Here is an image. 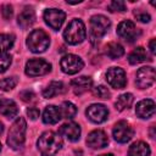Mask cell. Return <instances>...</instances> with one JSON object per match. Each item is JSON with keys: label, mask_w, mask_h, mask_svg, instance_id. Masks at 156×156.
Listing matches in <instances>:
<instances>
[{"label": "cell", "mask_w": 156, "mask_h": 156, "mask_svg": "<svg viewBox=\"0 0 156 156\" xmlns=\"http://www.w3.org/2000/svg\"><path fill=\"white\" fill-rule=\"evenodd\" d=\"M87 117L94 123H102L108 117V110L102 104H93L85 111Z\"/></svg>", "instance_id": "7c38bea8"}, {"label": "cell", "mask_w": 156, "mask_h": 156, "mask_svg": "<svg viewBox=\"0 0 156 156\" xmlns=\"http://www.w3.org/2000/svg\"><path fill=\"white\" fill-rule=\"evenodd\" d=\"M60 112H61V117L71 119L77 115V107L71 101H63L60 106Z\"/></svg>", "instance_id": "484cf974"}, {"label": "cell", "mask_w": 156, "mask_h": 156, "mask_svg": "<svg viewBox=\"0 0 156 156\" xmlns=\"http://www.w3.org/2000/svg\"><path fill=\"white\" fill-rule=\"evenodd\" d=\"M155 68L151 66H145L138 69L136 76H135V84L140 89H146L150 88L155 83Z\"/></svg>", "instance_id": "ba28073f"}, {"label": "cell", "mask_w": 156, "mask_h": 156, "mask_svg": "<svg viewBox=\"0 0 156 156\" xmlns=\"http://www.w3.org/2000/svg\"><path fill=\"white\" fill-rule=\"evenodd\" d=\"M107 83L115 89H123L127 84L126 72L121 67H111L106 72Z\"/></svg>", "instance_id": "8fae6325"}, {"label": "cell", "mask_w": 156, "mask_h": 156, "mask_svg": "<svg viewBox=\"0 0 156 156\" xmlns=\"http://www.w3.org/2000/svg\"><path fill=\"white\" fill-rule=\"evenodd\" d=\"M93 94L96 96V98H100V99H108L110 98V90L105 87V85H99V87H95L93 89Z\"/></svg>", "instance_id": "f1b7e54d"}, {"label": "cell", "mask_w": 156, "mask_h": 156, "mask_svg": "<svg viewBox=\"0 0 156 156\" xmlns=\"http://www.w3.org/2000/svg\"><path fill=\"white\" fill-rule=\"evenodd\" d=\"M108 9H110V11H112V12H113V11L123 12V11H126V4H124V1H121V0H113V1L110 2Z\"/></svg>", "instance_id": "4dcf8cb0"}, {"label": "cell", "mask_w": 156, "mask_h": 156, "mask_svg": "<svg viewBox=\"0 0 156 156\" xmlns=\"http://www.w3.org/2000/svg\"><path fill=\"white\" fill-rule=\"evenodd\" d=\"M12 62V57L9 54H0V73L5 72Z\"/></svg>", "instance_id": "f546056e"}, {"label": "cell", "mask_w": 156, "mask_h": 156, "mask_svg": "<svg viewBox=\"0 0 156 156\" xmlns=\"http://www.w3.org/2000/svg\"><path fill=\"white\" fill-rule=\"evenodd\" d=\"M135 113L138 117L146 119L155 115V101L152 99H145L136 104Z\"/></svg>", "instance_id": "2e32d148"}, {"label": "cell", "mask_w": 156, "mask_h": 156, "mask_svg": "<svg viewBox=\"0 0 156 156\" xmlns=\"http://www.w3.org/2000/svg\"><path fill=\"white\" fill-rule=\"evenodd\" d=\"M150 146L144 141H135L129 146L128 156H150Z\"/></svg>", "instance_id": "7402d4cb"}, {"label": "cell", "mask_w": 156, "mask_h": 156, "mask_svg": "<svg viewBox=\"0 0 156 156\" xmlns=\"http://www.w3.org/2000/svg\"><path fill=\"white\" fill-rule=\"evenodd\" d=\"M27 46L34 54L44 52L50 45V38L43 29H34L27 37Z\"/></svg>", "instance_id": "277c9868"}, {"label": "cell", "mask_w": 156, "mask_h": 156, "mask_svg": "<svg viewBox=\"0 0 156 156\" xmlns=\"http://www.w3.org/2000/svg\"><path fill=\"white\" fill-rule=\"evenodd\" d=\"M112 135H113L115 140L118 143H122V144L128 143L134 135V129L128 122L119 121L115 124V127L112 129Z\"/></svg>", "instance_id": "9c48e42d"}, {"label": "cell", "mask_w": 156, "mask_h": 156, "mask_svg": "<svg viewBox=\"0 0 156 156\" xmlns=\"http://www.w3.org/2000/svg\"><path fill=\"white\" fill-rule=\"evenodd\" d=\"M154 129H155V126H151V138H155V133H154Z\"/></svg>", "instance_id": "8d00e7d4"}, {"label": "cell", "mask_w": 156, "mask_h": 156, "mask_svg": "<svg viewBox=\"0 0 156 156\" xmlns=\"http://www.w3.org/2000/svg\"><path fill=\"white\" fill-rule=\"evenodd\" d=\"M93 85V79L87 76H80L71 80V88L76 95H80L88 91Z\"/></svg>", "instance_id": "e0dca14e"}, {"label": "cell", "mask_w": 156, "mask_h": 156, "mask_svg": "<svg viewBox=\"0 0 156 156\" xmlns=\"http://www.w3.org/2000/svg\"><path fill=\"white\" fill-rule=\"evenodd\" d=\"M63 38L66 43L71 45H77L84 41V39L87 38V29L83 21L78 18L72 20L63 30Z\"/></svg>", "instance_id": "3957f363"}, {"label": "cell", "mask_w": 156, "mask_h": 156, "mask_svg": "<svg viewBox=\"0 0 156 156\" xmlns=\"http://www.w3.org/2000/svg\"><path fill=\"white\" fill-rule=\"evenodd\" d=\"M20 96L23 101H32L34 98V93L32 90H23L20 93Z\"/></svg>", "instance_id": "d6a6232c"}, {"label": "cell", "mask_w": 156, "mask_h": 156, "mask_svg": "<svg viewBox=\"0 0 156 156\" xmlns=\"http://www.w3.org/2000/svg\"><path fill=\"white\" fill-rule=\"evenodd\" d=\"M39 110L38 108H35V107H29V108H27V116L30 118V119H37L38 117H39Z\"/></svg>", "instance_id": "836d02e7"}, {"label": "cell", "mask_w": 156, "mask_h": 156, "mask_svg": "<svg viewBox=\"0 0 156 156\" xmlns=\"http://www.w3.org/2000/svg\"><path fill=\"white\" fill-rule=\"evenodd\" d=\"M18 83V78L17 77H7L0 80V90L2 91H9L11 89H13Z\"/></svg>", "instance_id": "83f0119b"}, {"label": "cell", "mask_w": 156, "mask_h": 156, "mask_svg": "<svg viewBox=\"0 0 156 156\" xmlns=\"http://www.w3.org/2000/svg\"><path fill=\"white\" fill-rule=\"evenodd\" d=\"M99 156H113L112 154H104V155H99Z\"/></svg>", "instance_id": "f35d334b"}, {"label": "cell", "mask_w": 156, "mask_h": 156, "mask_svg": "<svg viewBox=\"0 0 156 156\" xmlns=\"http://www.w3.org/2000/svg\"><path fill=\"white\" fill-rule=\"evenodd\" d=\"M15 43V37L10 34H0V54H6Z\"/></svg>", "instance_id": "4316f807"}, {"label": "cell", "mask_w": 156, "mask_h": 156, "mask_svg": "<svg viewBox=\"0 0 156 156\" xmlns=\"http://www.w3.org/2000/svg\"><path fill=\"white\" fill-rule=\"evenodd\" d=\"M80 133H82V130H80L79 124H77L74 122L65 123L58 129V134L65 136L69 141H78L80 138Z\"/></svg>", "instance_id": "5bb4252c"}, {"label": "cell", "mask_w": 156, "mask_h": 156, "mask_svg": "<svg viewBox=\"0 0 156 156\" xmlns=\"http://www.w3.org/2000/svg\"><path fill=\"white\" fill-rule=\"evenodd\" d=\"M51 71V63L43 58H30L26 63L24 72L29 77H39Z\"/></svg>", "instance_id": "8992f818"}, {"label": "cell", "mask_w": 156, "mask_h": 156, "mask_svg": "<svg viewBox=\"0 0 156 156\" xmlns=\"http://www.w3.org/2000/svg\"><path fill=\"white\" fill-rule=\"evenodd\" d=\"M1 13H2V17H4L5 20H10V18L12 17V15H13L12 6L9 5V4L2 5V7H1Z\"/></svg>", "instance_id": "1f68e13d"}, {"label": "cell", "mask_w": 156, "mask_h": 156, "mask_svg": "<svg viewBox=\"0 0 156 156\" xmlns=\"http://www.w3.org/2000/svg\"><path fill=\"white\" fill-rule=\"evenodd\" d=\"M108 144V138L104 130L95 129L90 132L87 136V145L91 149H102L107 146Z\"/></svg>", "instance_id": "4fadbf2b"}, {"label": "cell", "mask_w": 156, "mask_h": 156, "mask_svg": "<svg viewBox=\"0 0 156 156\" xmlns=\"http://www.w3.org/2000/svg\"><path fill=\"white\" fill-rule=\"evenodd\" d=\"M0 151H1V143H0Z\"/></svg>", "instance_id": "ab89813d"}, {"label": "cell", "mask_w": 156, "mask_h": 156, "mask_svg": "<svg viewBox=\"0 0 156 156\" xmlns=\"http://www.w3.org/2000/svg\"><path fill=\"white\" fill-rule=\"evenodd\" d=\"M2 132H4V124H2L1 122H0V134H1Z\"/></svg>", "instance_id": "74e56055"}, {"label": "cell", "mask_w": 156, "mask_h": 156, "mask_svg": "<svg viewBox=\"0 0 156 156\" xmlns=\"http://www.w3.org/2000/svg\"><path fill=\"white\" fill-rule=\"evenodd\" d=\"M135 17L140 21V22H143V23H147L149 21H150V15L149 13H146V12H135Z\"/></svg>", "instance_id": "e575fe53"}, {"label": "cell", "mask_w": 156, "mask_h": 156, "mask_svg": "<svg viewBox=\"0 0 156 156\" xmlns=\"http://www.w3.org/2000/svg\"><path fill=\"white\" fill-rule=\"evenodd\" d=\"M27 123L23 117H18L9 129L7 134V145L13 150H21L26 140Z\"/></svg>", "instance_id": "7a4b0ae2"}, {"label": "cell", "mask_w": 156, "mask_h": 156, "mask_svg": "<svg viewBox=\"0 0 156 156\" xmlns=\"http://www.w3.org/2000/svg\"><path fill=\"white\" fill-rule=\"evenodd\" d=\"M133 101H134L133 94H130V93H124V94H122V95H119V96L117 98V100H116V102H115L116 110L123 111V110H126V108H129V107L132 106Z\"/></svg>", "instance_id": "603a6c76"}, {"label": "cell", "mask_w": 156, "mask_h": 156, "mask_svg": "<svg viewBox=\"0 0 156 156\" xmlns=\"http://www.w3.org/2000/svg\"><path fill=\"white\" fill-rule=\"evenodd\" d=\"M0 113L7 118H15L18 115L17 104L11 99L0 98Z\"/></svg>", "instance_id": "ac0fdd59"}, {"label": "cell", "mask_w": 156, "mask_h": 156, "mask_svg": "<svg viewBox=\"0 0 156 156\" xmlns=\"http://www.w3.org/2000/svg\"><path fill=\"white\" fill-rule=\"evenodd\" d=\"M66 91V88H65V84L62 82H57V80H54L51 82L44 90H43V96L45 99H51L56 95H60L62 93Z\"/></svg>", "instance_id": "44dd1931"}, {"label": "cell", "mask_w": 156, "mask_h": 156, "mask_svg": "<svg viewBox=\"0 0 156 156\" xmlns=\"http://www.w3.org/2000/svg\"><path fill=\"white\" fill-rule=\"evenodd\" d=\"M117 34L119 38L127 40V41H133L136 37V28L135 24L132 21H122L118 27H117Z\"/></svg>", "instance_id": "9a60e30c"}, {"label": "cell", "mask_w": 156, "mask_h": 156, "mask_svg": "<svg viewBox=\"0 0 156 156\" xmlns=\"http://www.w3.org/2000/svg\"><path fill=\"white\" fill-rule=\"evenodd\" d=\"M111 27L110 20L104 15H94L90 18V39L91 41L100 40Z\"/></svg>", "instance_id": "5b68a950"}, {"label": "cell", "mask_w": 156, "mask_h": 156, "mask_svg": "<svg viewBox=\"0 0 156 156\" xmlns=\"http://www.w3.org/2000/svg\"><path fill=\"white\" fill-rule=\"evenodd\" d=\"M34 21H35V13H34V10L32 7H26L17 17V23L23 29L30 27L34 23Z\"/></svg>", "instance_id": "ffe728a7"}, {"label": "cell", "mask_w": 156, "mask_h": 156, "mask_svg": "<svg viewBox=\"0 0 156 156\" xmlns=\"http://www.w3.org/2000/svg\"><path fill=\"white\" fill-rule=\"evenodd\" d=\"M106 55L110 58L116 60V58H119V57H122L124 55V49L118 43H110L106 46Z\"/></svg>", "instance_id": "cb8c5ba5"}, {"label": "cell", "mask_w": 156, "mask_h": 156, "mask_svg": "<svg viewBox=\"0 0 156 156\" xmlns=\"http://www.w3.org/2000/svg\"><path fill=\"white\" fill-rule=\"evenodd\" d=\"M62 144L63 143L60 134L52 130H48L39 136L37 141V147L41 156H55L61 150Z\"/></svg>", "instance_id": "6da1fadb"}, {"label": "cell", "mask_w": 156, "mask_h": 156, "mask_svg": "<svg viewBox=\"0 0 156 156\" xmlns=\"http://www.w3.org/2000/svg\"><path fill=\"white\" fill-rule=\"evenodd\" d=\"M146 57H147V56H146L145 49H144L143 46H138V48H135V49L129 54L128 61H129L130 65H136V63H140V62L145 61Z\"/></svg>", "instance_id": "d4e9b609"}, {"label": "cell", "mask_w": 156, "mask_h": 156, "mask_svg": "<svg viewBox=\"0 0 156 156\" xmlns=\"http://www.w3.org/2000/svg\"><path fill=\"white\" fill-rule=\"evenodd\" d=\"M60 66L66 74H76L84 67V62L79 56L73 54H67L61 58Z\"/></svg>", "instance_id": "52a82bcc"}, {"label": "cell", "mask_w": 156, "mask_h": 156, "mask_svg": "<svg viewBox=\"0 0 156 156\" xmlns=\"http://www.w3.org/2000/svg\"><path fill=\"white\" fill-rule=\"evenodd\" d=\"M44 21L45 23L54 30H58L61 28V26L65 22L66 18V13L62 10L58 9H46L44 11Z\"/></svg>", "instance_id": "30bf717a"}, {"label": "cell", "mask_w": 156, "mask_h": 156, "mask_svg": "<svg viewBox=\"0 0 156 156\" xmlns=\"http://www.w3.org/2000/svg\"><path fill=\"white\" fill-rule=\"evenodd\" d=\"M149 48H150L151 54H155V51H156V39H151V40H150Z\"/></svg>", "instance_id": "d590c367"}, {"label": "cell", "mask_w": 156, "mask_h": 156, "mask_svg": "<svg viewBox=\"0 0 156 156\" xmlns=\"http://www.w3.org/2000/svg\"><path fill=\"white\" fill-rule=\"evenodd\" d=\"M61 112L60 108L55 105H49L45 107L43 112V122L45 124H56L61 119Z\"/></svg>", "instance_id": "d6986e66"}]
</instances>
